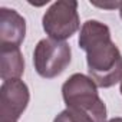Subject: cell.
Segmentation results:
<instances>
[{"instance_id": "obj_6", "label": "cell", "mask_w": 122, "mask_h": 122, "mask_svg": "<svg viewBox=\"0 0 122 122\" xmlns=\"http://www.w3.org/2000/svg\"><path fill=\"white\" fill-rule=\"evenodd\" d=\"M26 36V20L15 9H0V47H20Z\"/></svg>"}, {"instance_id": "obj_10", "label": "cell", "mask_w": 122, "mask_h": 122, "mask_svg": "<svg viewBox=\"0 0 122 122\" xmlns=\"http://www.w3.org/2000/svg\"><path fill=\"white\" fill-rule=\"evenodd\" d=\"M108 122H122V118H112V119H109Z\"/></svg>"}, {"instance_id": "obj_4", "label": "cell", "mask_w": 122, "mask_h": 122, "mask_svg": "<svg viewBox=\"0 0 122 122\" xmlns=\"http://www.w3.org/2000/svg\"><path fill=\"white\" fill-rule=\"evenodd\" d=\"M72 50L66 42L42 39L33 52V65L39 76L53 79L59 76L71 63Z\"/></svg>"}, {"instance_id": "obj_7", "label": "cell", "mask_w": 122, "mask_h": 122, "mask_svg": "<svg viewBox=\"0 0 122 122\" xmlns=\"http://www.w3.org/2000/svg\"><path fill=\"white\" fill-rule=\"evenodd\" d=\"M25 72V59L20 47H0V78L3 82L20 79Z\"/></svg>"}, {"instance_id": "obj_9", "label": "cell", "mask_w": 122, "mask_h": 122, "mask_svg": "<svg viewBox=\"0 0 122 122\" xmlns=\"http://www.w3.org/2000/svg\"><path fill=\"white\" fill-rule=\"evenodd\" d=\"M92 6L101 7V9H119L121 2H112V3H96V2H91Z\"/></svg>"}, {"instance_id": "obj_8", "label": "cell", "mask_w": 122, "mask_h": 122, "mask_svg": "<svg viewBox=\"0 0 122 122\" xmlns=\"http://www.w3.org/2000/svg\"><path fill=\"white\" fill-rule=\"evenodd\" d=\"M53 122H92V121H89L88 118H85L71 109H63L59 115H56Z\"/></svg>"}, {"instance_id": "obj_1", "label": "cell", "mask_w": 122, "mask_h": 122, "mask_svg": "<svg viewBox=\"0 0 122 122\" xmlns=\"http://www.w3.org/2000/svg\"><path fill=\"white\" fill-rule=\"evenodd\" d=\"M78 43L86 52L88 73L98 88L106 89L122 81V55L105 23L86 20L81 27Z\"/></svg>"}, {"instance_id": "obj_3", "label": "cell", "mask_w": 122, "mask_h": 122, "mask_svg": "<svg viewBox=\"0 0 122 122\" xmlns=\"http://www.w3.org/2000/svg\"><path fill=\"white\" fill-rule=\"evenodd\" d=\"M42 26L49 39L65 42L72 37L81 27L78 15V2L75 0H57L45 12Z\"/></svg>"}, {"instance_id": "obj_13", "label": "cell", "mask_w": 122, "mask_h": 122, "mask_svg": "<svg viewBox=\"0 0 122 122\" xmlns=\"http://www.w3.org/2000/svg\"><path fill=\"white\" fill-rule=\"evenodd\" d=\"M119 91H121V95H122V81H121V86H119Z\"/></svg>"}, {"instance_id": "obj_5", "label": "cell", "mask_w": 122, "mask_h": 122, "mask_svg": "<svg viewBox=\"0 0 122 122\" xmlns=\"http://www.w3.org/2000/svg\"><path fill=\"white\" fill-rule=\"evenodd\" d=\"M30 101L27 85L22 79L6 81L0 88V119L17 121Z\"/></svg>"}, {"instance_id": "obj_12", "label": "cell", "mask_w": 122, "mask_h": 122, "mask_svg": "<svg viewBox=\"0 0 122 122\" xmlns=\"http://www.w3.org/2000/svg\"><path fill=\"white\" fill-rule=\"evenodd\" d=\"M0 122H17V121H9V119H0Z\"/></svg>"}, {"instance_id": "obj_2", "label": "cell", "mask_w": 122, "mask_h": 122, "mask_svg": "<svg viewBox=\"0 0 122 122\" xmlns=\"http://www.w3.org/2000/svg\"><path fill=\"white\" fill-rule=\"evenodd\" d=\"M66 109H71L92 122H106V105L98 93L96 83L83 73H73L62 85Z\"/></svg>"}, {"instance_id": "obj_11", "label": "cell", "mask_w": 122, "mask_h": 122, "mask_svg": "<svg viewBox=\"0 0 122 122\" xmlns=\"http://www.w3.org/2000/svg\"><path fill=\"white\" fill-rule=\"evenodd\" d=\"M119 16H121V19H122V2H121V6H119Z\"/></svg>"}]
</instances>
